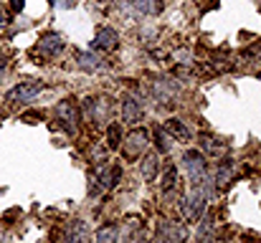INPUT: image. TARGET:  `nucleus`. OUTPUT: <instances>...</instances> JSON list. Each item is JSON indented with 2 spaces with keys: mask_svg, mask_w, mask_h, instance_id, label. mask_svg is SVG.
I'll return each instance as SVG.
<instances>
[{
  "mask_svg": "<svg viewBox=\"0 0 261 243\" xmlns=\"http://www.w3.org/2000/svg\"><path fill=\"white\" fill-rule=\"evenodd\" d=\"M54 117H56V122L69 132V134H74L76 132V122H79V112H76V106H74V101L71 99H64V101H59L56 106H54Z\"/></svg>",
  "mask_w": 261,
  "mask_h": 243,
  "instance_id": "nucleus-3",
  "label": "nucleus"
},
{
  "mask_svg": "<svg viewBox=\"0 0 261 243\" xmlns=\"http://www.w3.org/2000/svg\"><path fill=\"white\" fill-rule=\"evenodd\" d=\"M107 112H109V104L104 99H84V117L91 124H101L107 119Z\"/></svg>",
  "mask_w": 261,
  "mask_h": 243,
  "instance_id": "nucleus-6",
  "label": "nucleus"
},
{
  "mask_svg": "<svg viewBox=\"0 0 261 243\" xmlns=\"http://www.w3.org/2000/svg\"><path fill=\"white\" fill-rule=\"evenodd\" d=\"M117 43H119V36H117L112 28H99L96 36H94V41H91V48L112 51V48H117Z\"/></svg>",
  "mask_w": 261,
  "mask_h": 243,
  "instance_id": "nucleus-9",
  "label": "nucleus"
},
{
  "mask_svg": "<svg viewBox=\"0 0 261 243\" xmlns=\"http://www.w3.org/2000/svg\"><path fill=\"white\" fill-rule=\"evenodd\" d=\"M152 94L160 99V101H170V99H175V94H177V86H175L173 81L168 79H158L155 84H152Z\"/></svg>",
  "mask_w": 261,
  "mask_h": 243,
  "instance_id": "nucleus-13",
  "label": "nucleus"
},
{
  "mask_svg": "<svg viewBox=\"0 0 261 243\" xmlns=\"http://www.w3.org/2000/svg\"><path fill=\"white\" fill-rule=\"evenodd\" d=\"M216 241V215H205V221L200 223L198 233H195V243H213Z\"/></svg>",
  "mask_w": 261,
  "mask_h": 243,
  "instance_id": "nucleus-12",
  "label": "nucleus"
},
{
  "mask_svg": "<svg viewBox=\"0 0 261 243\" xmlns=\"http://www.w3.org/2000/svg\"><path fill=\"white\" fill-rule=\"evenodd\" d=\"M3 69H5V59H0V74H3Z\"/></svg>",
  "mask_w": 261,
  "mask_h": 243,
  "instance_id": "nucleus-29",
  "label": "nucleus"
},
{
  "mask_svg": "<svg viewBox=\"0 0 261 243\" xmlns=\"http://www.w3.org/2000/svg\"><path fill=\"white\" fill-rule=\"evenodd\" d=\"M119 241V228L114 223H107L101 228H96V243H117Z\"/></svg>",
  "mask_w": 261,
  "mask_h": 243,
  "instance_id": "nucleus-18",
  "label": "nucleus"
},
{
  "mask_svg": "<svg viewBox=\"0 0 261 243\" xmlns=\"http://www.w3.org/2000/svg\"><path fill=\"white\" fill-rule=\"evenodd\" d=\"M74 56H76V61H79V66H82L84 71H94V69H99V59H96L94 53H84V51H76Z\"/></svg>",
  "mask_w": 261,
  "mask_h": 243,
  "instance_id": "nucleus-20",
  "label": "nucleus"
},
{
  "mask_svg": "<svg viewBox=\"0 0 261 243\" xmlns=\"http://www.w3.org/2000/svg\"><path fill=\"white\" fill-rule=\"evenodd\" d=\"M155 142H158V150L165 155L170 152V142H168V132L165 129H155Z\"/></svg>",
  "mask_w": 261,
  "mask_h": 243,
  "instance_id": "nucleus-22",
  "label": "nucleus"
},
{
  "mask_svg": "<svg viewBox=\"0 0 261 243\" xmlns=\"http://www.w3.org/2000/svg\"><path fill=\"white\" fill-rule=\"evenodd\" d=\"M163 129H165V132H168L170 137H177V140H185V142L190 140V129H188V127H185V124H182L180 119H168Z\"/></svg>",
  "mask_w": 261,
  "mask_h": 243,
  "instance_id": "nucleus-16",
  "label": "nucleus"
},
{
  "mask_svg": "<svg viewBox=\"0 0 261 243\" xmlns=\"http://www.w3.org/2000/svg\"><path fill=\"white\" fill-rule=\"evenodd\" d=\"M124 243H145V238H142V233L137 231V236H132V231H129V236H127V241Z\"/></svg>",
  "mask_w": 261,
  "mask_h": 243,
  "instance_id": "nucleus-24",
  "label": "nucleus"
},
{
  "mask_svg": "<svg viewBox=\"0 0 261 243\" xmlns=\"http://www.w3.org/2000/svg\"><path fill=\"white\" fill-rule=\"evenodd\" d=\"M132 5L140 10V13H145V15H155V13H160V3H155V0H132Z\"/></svg>",
  "mask_w": 261,
  "mask_h": 243,
  "instance_id": "nucleus-21",
  "label": "nucleus"
},
{
  "mask_svg": "<svg viewBox=\"0 0 261 243\" xmlns=\"http://www.w3.org/2000/svg\"><path fill=\"white\" fill-rule=\"evenodd\" d=\"M38 51H43L46 56H59L64 51V38L59 33H46L41 41H38Z\"/></svg>",
  "mask_w": 261,
  "mask_h": 243,
  "instance_id": "nucleus-10",
  "label": "nucleus"
},
{
  "mask_svg": "<svg viewBox=\"0 0 261 243\" xmlns=\"http://www.w3.org/2000/svg\"><path fill=\"white\" fill-rule=\"evenodd\" d=\"M140 170H142V177L152 182V180L158 177V170H160V157H158V155H147V157L142 160V165H140Z\"/></svg>",
  "mask_w": 261,
  "mask_h": 243,
  "instance_id": "nucleus-17",
  "label": "nucleus"
},
{
  "mask_svg": "<svg viewBox=\"0 0 261 243\" xmlns=\"http://www.w3.org/2000/svg\"><path fill=\"white\" fill-rule=\"evenodd\" d=\"M182 165H185L193 185H200V182L208 180V165H205V155L200 150H188L182 155Z\"/></svg>",
  "mask_w": 261,
  "mask_h": 243,
  "instance_id": "nucleus-1",
  "label": "nucleus"
},
{
  "mask_svg": "<svg viewBox=\"0 0 261 243\" xmlns=\"http://www.w3.org/2000/svg\"><path fill=\"white\" fill-rule=\"evenodd\" d=\"M200 142H203V150H205V152H218V150H223V145H221L218 140H213V137H200Z\"/></svg>",
  "mask_w": 261,
  "mask_h": 243,
  "instance_id": "nucleus-23",
  "label": "nucleus"
},
{
  "mask_svg": "<svg viewBox=\"0 0 261 243\" xmlns=\"http://www.w3.org/2000/svg\"><path fill=\"white\" fill-rule=\"evenodd\" d=\"M41 89H43V84H41V81H23V84L13 86V89L5 94V99H8V101H13V104H23V101H31L33 96H38V94H41Z\"/></svg>",
  "mask_w": 261,
  "mask_h": 243,
  "instance_id": "nucleus-5",
  "label": "nucleus"
},
{
  "mask_svg": "<svg viewBox=\"0 0 261 243\" xmlns=\"http://www.w3.org/2000/svg\"><path fill=\"white\" fill-rule=\"evenodd\" d=\"M122 119L129 122V124L140 122V119H142V101L135 99V96L124 99V101H122Z\"/></svg>",
  "mask_w": 261,
  "mask_h": 243,
  "instance_id": "nucleus-11",
  "label": "nucleus"
},
{
  "mask_svg": "<svg viewBox=\"0 0 261 243\" xmlns=\"http://www.w3.org/2000/svg\"><path fill=\"white\" fill-rule=\"evenodd\" d=\"M147 145H150L147 132H145V129H135V132H129L127 140L122 142V155H124L127 160H137V157L147 150Z\"/></svg>",
  "mask_w": 261,
  "mask_h": 243,
  "instance_id": "nucleus-4",
  "label": "nucleus"
},
{
  "mask_svg": "<svg viewBox=\"0 0 261 243\" xmlns=\"http://www.w3.org/2000/svg\"><path fill=\"white\" fill-rule=\"evenodd\" d=\"M107 147L109 150L122 147V129H119V124H109L107 127Z\"/></svg>",
  "mask_w": 261,
  "mask_h": 243,
  "instance_id": "nucleus-19",
  "label": "nucleus"
},
{
  "mask_svg": "<svg viewBox=\"0 0 261 243\" xmlns=\"http://www.w3.org/2000/svg\"><path fill=\"white\" fill-rule=\"evenodd\" d=\"M87 238H89V228L84 221L69 223V228H66V243H87Z\"/></svg>",
  "mask_w": 261,
  "mask_h": 243,
  "instance_id": "nucleus-14",
  "label": "nucleus"
},
{
  "mask_svg": "<svg viewBox=\"0 0 261 243\" xmlns=\"http://www.w3.org/2000/svg\"><path fill=\"white\" fill-rule=\"evenodd\" d=\"M51 5H59V8H71L74 5V0H48Z\"/></svg>",
  "mask_w": 261,
  "mask_h": 243,
  "instance_id": "nucleus-25",
  "label": "nucleus"
},
{
  "mask_svg": "<svg viewBox=\"0 0 261 243\" xmlns=\"http://www.w3.org/2000/svg\"><path fill=\"white\" fill-rule=\"evenodd\" d=\"M10 10L13 13H20L23 10V0H10Z\"/></svg>",
  "mask_w": 261,
  "mask_h": 243,
  "instance_id": "nucleus-26",
  "label": "nucleus"
},
{
  "mask_svg": "<svg viewBox=\"0 0 261 243\" xmlns=\"http://www.w3.org/2000/svg\"><path fill=\"white\" fill-rule=\"evenodd\" d=\"M158 236H163V238H168L173 243H182L188 238V228L182 223H177V221H163L158 226Z\"/></svg>",
  "mask_w": 261,
  "mask_h": 243,
  "instance_id": "nucleus-8",
  "label": "nucleus"
},
{
  "mask_svg": "<svg viewBox=\"0 0 261 243\" xmlns=\"http://www.w3.org/2000/svg\"><path fill=\"white\" fill-rule=\"evenodd\" d=\"M163 195H165V200H173L175 195H177V170H175V167H168V170H165Z\"/></svg>",
  "mask_w": 261,
  "mask_h": 243,
  "instance_id": "nucleus-15",
  "label": "nucleus"
},
{
  "mask_svg": "<svg viewBox=\"0 0 261 243\" xmlns=\"http://www.w3.org/2000/svg\"><path fill=\"white\" fill-rule=\"evenodd\" d=\"M155 243H173V241H168V238H163V236H158V241Z\"/></svg>",
  "mask_w": 261,
  "mask_h": 243,
  "instance_id": "nucleus-28",
  "label": "nucleus"
},
{
  "mask_svg": "<svg viewBox=\"0 0 261 243\" xmlns=\"http://www.w3.org/2000/svg\"><path fill=\"white\" fill-rule=\"evenodd\" d=\"M213 187L216 190H228L231 182H233V165L231 160H221L216 165V172H213Z\"/></svg>",
  "mask_w": 261,
  "mask_h": 243,
  "instance_id": "nucleus-7",
  "label": "nucleus"
},
{
  "mask_svg": "<svg viewBox=\"0 0 261 243\" xmlns=\"http://www.w3.org/2000/svg\"><path fill=\"white\" fill-rule=\"evenodd\" d=\"M205 193L198 187V185H193V190L185 195V200H182V215H185V221H190V223H195V221H200L203 218V213H205Z\"/></svg>",
  "mask_w": 261,
  "mask_h": 243,
  "instance_id": "nucleus-2",
  "label": "nucleus"
},
{
  "mask_svg": "<svg viewBox=\"0 0 261 243\" xmlns=\"http://www.w3.org/2000/svg\"><path fill=\"white\" fill-rule=\"evenodd\" d=\"M8 23V18H5V13H3V8H0V25H5Z\"/></svg>",
  "mask_w": 261,
  "mask_h": 243,
  "instance_id": "nucleus-27",
  "label": "nucleus"
}]
</instances>
